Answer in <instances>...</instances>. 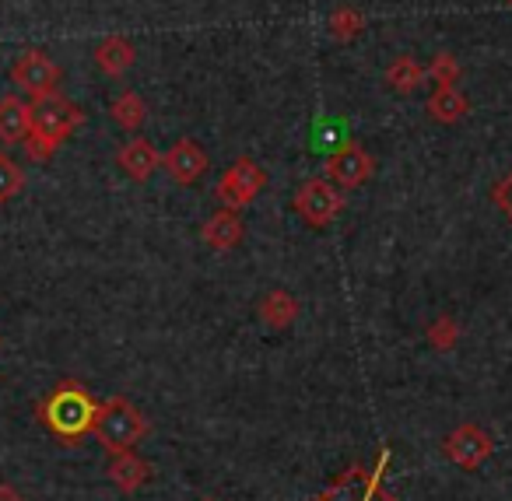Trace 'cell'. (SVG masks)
<instances>
[{"label":"cell","mask_w":512,"mask_h":501,"mask_svg":"<svg viewBox=\"0 0 512 501\" xmlns=\"http://www.w3.org/2000/svg\"><path fill=\"white\" fill-rule=\"evenodd\" d=\"M491 197H495V204L502 207V214L512 221V172L505 179H498L495 190H491Z\"/></svg>","instance_id":"d4e9b609"},{"label":"cell","mask_w":512,"mask_h":501,"mask_svg":"<svg viewBox=\"0 0 512 501\" xmlns=\"http://www.w3.org/2000/svg\"><path fill=\"white\" fill-rule=\"evenodd\" d=\"M327 29H330V36H334L337 43H351V39L362 36L365 18H362V11H355L351 4H341V8H337L334 15H330Z\"/></svg>","instance_id":"ffe728a7"},{"label":"cell","mask_w":512,"mask_h":501,"mask_svg":"<svg viewBox=\"0 0 512 501\" xmlns=\"http://www.w3.org/2000/svg\"><path fill=\"white\" fill-rule=\"evenodd\" d=\"M81 123H85L81 106H74V102L64 99L60 92H50V95H43V99H32V130L53 137V141L64 144Z\"/></svg>","instance_id":"277c9868"},{"label":"cell","mask_w":512,"mask_h":501,"mask_svg":"<svg viewBox=\"0 0 512 501\" xmlns=\"http://www.w3.org/2000/svg\"><path fill=\"white\" fill-rule=\"evenodd\" d=\"M207 169H211V158H207V151L200 148L197 141H190V137H179V141L165 151V172H169L179 186L200 183V179L207 176Z\"/></svg>","instance_id":"ba28073f"},{"label":"cell","mask_w":512,"mask_h":501,"mask_svg":"<svg viewBox=\"0 0 512 501\" xmlns=\"http://www.w3.org/2000/svg\"><path fill=\"white\" fill-rule=\"evenodd\" d=\"M372 169H376V162H372V155L358 141L341 144V148L327 158L330 183L341 186V190H358V186H365L372 176Z\"/></svg>","instance_id":"52a82bcc"},{"label":"cell","mask_w":512,"mask_h":501,"mask_svg":"<svg viewBox=\"0 0 512 501\" xmlns=\"http://www.w3.org/2000/svg\"><path fill=\"white\" fill-rule=\"evenodd\" d=\"M509 8H512V0H509Z\"/></svg>","instance_id":"4316f807"},{"label":"cell","mask_w":512,"mask_h":501,"mask_svg":"<svg viewBox=\"0 0 512 501\" xmlns=\"http://www.w3.org/2000/svg\"><path fill=\"white\" fill-rule=\"evenodd\" d=\"M425 78H428V67H421L414 57H397L390 67H386V85L400 95L418 92V88L425 85Z\"/></svg>","instance_id":"e0dca14e"},{"label":"cell","mask_w":512,"mask_h":501,"mask_svg":"<svg viewBox=\"0 0 512 501\" xmlns=\"http://www.w3.org/2000/svg\"><path fill=\"white\" fill-rule=\"evenodd\" d=\"M456 337H460V326H456L453 316H439L428 326V344H432L435 351H449V347L456 344Z\"/></svg>","instance_id":"7402d4cb"},{"label":"cell","mask_w":512,"mask_h":501,"mask_svg":"<svg viewBox=\"0 0 512 501\" xmlns=\"http://www.w3.org/2000/svg\"><path fill=\"white\" fill-rule=\"evenodd\" d=\"M390 452H383L372 473H348V480H341L337 487H330L320 501H393L390 494L379 491V473H383Z\"/></svg>","instance_id":"30bf717a"},{"label":"cell","mask_w":512,"mask_h":501,"mask_svg":"<svg viewBox=\"0 0 512 501\" xmlns=\"http://www.w3.org/2000/svg\"><path fill=\"white\" fill-rule=\"evenodd\" d=\"M200 235H204L207 249H214V253H228V249H235L242 242L239 214H235L232 207H218V211L204 221V232Z\"/></svg>","instance_id":"4fadbf2b"},{"label":"cell","mask_w":512,"mask_h":501,"mask_svg":"<svg viewBox=\"0 0 512 501\" xmlns=\"http://www.w3.org/2000/svg\"><path fill=\"white\" fill-rule=\"evenodd\" d=\"M134 60H137V50L123 36H109L95 46V67H99L106 78H123V74L134 67Z\"/></svg>","instance_id":"5bb4252c"},{"label":"cell","mask_w":512,"mask_h":501,"mask_svg":"<svg viewBox=\"0 0 512 501\" xmlns=\"http://www.w3.org/2000/svg\"><path fill=\"white\" fill-rule=\"evenodd\" d=\"M92 431L109 452H127L148 435V421H144V414L130 400L113 396V400L99 403V417H95Z\"/></svg>","instance_id":"7a4b0ae2"},{"label":"cell","mask_w":512,"mask_h":501,"mask_svg":"<svg viewBox=\"0 0 512 501\" xmlns=\"http://www.w3.org/2000/svg\"><path fill=\"white\" fill-rule=\"evenodd\" d=\"M116 165H120L123 176L134 179V183H148L158 172V165H162V158H158L155 144L144 141V137H134V141H127L116 151Z\"/></svg>","instance_id":"8fae6325"},{"label":"cell","mask_w":512,"mask_h":501,"mask_svg":"<svg viewBox=\"0 0 512 501\" xmlns=\"http://www.w3.org/2000/svg\"><path fill=\"white\" fill-rule=\"evenodd\" d=\"M442 449H446V456L453 459L456 466H463V470H477V466L491 456V438L484 435L477 424H460V428L446 438Z\"/></svg>","instance_id":"9c48e42d"},{"label":"cell","mask_w":512,"mask_h":501,"mask_svg":"<svg viewBox=\"0 0 512 501\" xmlns=\"http://www.w3.org/2000/svg\"><path fill=\"white\" fill-rule=\"evenodd\" d=\"M207 501H211V498H207Z\"/></svg>","instance_id":"83f0119b"},{"label":"cell","mask_w":512,"mask_h":501,"mask_svg":"<svg viewBox=\"0 0 512 501\" xmlns=\"http://www.w3.org/2000/svg\"><path fill=\"white\" fill-rule=\"evenodd\" d=\"M22 148H25V155H29L32 162H50V158L60 151V141H53V137H46V134H39V130H32V134L22 141Z\"/></svg>","instance_id":"603a6c76"},{"label":"cell","mask_w":512,"mask_h":501,"mask_svg":"<svg viewBox=\"0 0 512 501\" xmlns=\"http://www.w3.org/2000/svg\"><path fill=\"white\" fill-rule=\"evenodd\" d=\"M11 81H15L29 99H43V95L57 92L60 81H64V71H60V64L50 53L22 50L15 64H11Z\"/></svg>","instance_id":"3957f363"},{"label":"cell","mask_w":512,"mask_h":501,"mask_svg":"<svg viewBox=\"0 0 512 501\" xmlns=\"http://www.w3.org/2000/svg\"><path fill=\"white\" fill-rule=\"evenodd\" d=\"M0 501H25L22 494L15 491V487H8V484H0Z\"/></svg>","instance_id":"484cf974"},{"label":"cell","mask_w":512,"mask_h":501,"mask_svg":"<svg viewBox=\"0 0 512 501\" xmlns=\"http://www.w3.org/2000/svg\"><path fill=\"white\" fill-rule=\"evenodd\" d=\"M425 109H428V116H432L435 123H446V127H453V123H460L463 116H467L470 102L456 85H435V92L428 95Z\"/></svg>","instance_id":"9a60e30c"},{"label":"cell","mask_w":512,"mask_h":501,"mask_svg":"<svg viewBox=\"0 0 512 501\" xmlns=\"http://www.w3.org/2000/svg\"><path fill=\"white\" fill-rule=\"evenodd\" d=\"M109 113H113V120L120 123L123 130H137L144 123V116H148V106H144V99L137 92H123L113 99Z\"/></svg>","instance_id":"d6986e66"},{"label":"cell","mask_w":512,"mask_h":501,"mask_svg":"<svg viewBox=\"0 0 512 501\" xmlns=\"http://www.w3.org/2000/svg\"><path fill=\"white\" fill-rule=\"evenodd\" d=\"M428 78H432L435 85H456V81H460V64H456L453 53H439V57L432 60V67H428Z\"/></svg>","instance_id":"cb8c5ba5"},{"label":"cell","mask_w":512,"mask_h":501,"mask_svg":"<svg viewBox=\"0 0 512 501\" xmlns=\"http://www.w3.org/2000/svg\"><path fill=\"white\" fill-rule=\"evenodd\" d=\"M95 417H99V403L92 400L81 382H60L43 403H39V421L60 435L64 442H78L88 431L95 428Z\"/></svg>","instance_id":"6da1fadb"},{"label":"cell","mask_w":512,"mask_h":501,"mask_svg":"<svg viewBox=\"0 0 512 501\" xmlns=\"http://www.w3.org/2000/svg\"><path fill=\"white\" fill-rule=\"evenodd\" d=\"M260 319H264L271 330H288V326L299 319V298L288 295V291H267L264 302H260Z\"/></svg>","instance_id":"2e32d148"},{"label":"cell","mask_w":512,"mask_h":501,"mask_svg":"<svg viewBox=\"0 0 512 501\" xmlns=\"http://www.w3.org/2000/svg\"><path fill=\"white\" fill-rule=\"evenodd\" d=\"M148 463H144L137 452H116V459H113V466H109V477L116 480V487L120 491H137V487L148 480Z\"/></svg>","instance_id":"ac0fdd59"},{"label":"cell","mask_w":512,"mask_h":501,"mask_svg":"<svg viewBox=\"0 0 512 501\" xmlns=\"http://www.w3.org/2000/svg\"><path fill=\"white\" fill-rule=\"evenodd\" d=\"M264 186H267V172L260 169L253 158H235L232 169L221 176L214 197H218L221 207H232V211H239V207L253 204V200L264 193Z\"/></svg>","instance_id":"5b68a950"},{"label":"cell","mask_w":512,"mask_h":501,"mask_svg":"<svg viewBox=\"0 0 512 501\" xmlns=\"http://www.w3.org/2000/svg\"><path fill=\"white\" fill-rule=\"evenodd\" d=\"M22 190H25V169L8 151H0V204H11Z\"/></svg>","instance_id":"44dd1931"},{"label":"cell","mask_w":512,"mask_h":501,"mask_svg":"<svg viewBox=\"0 0 512 501\" xmlns=\"http://www.w3.org/2000/svg\"><path fill=\"white\" fill-rule=\"evenodd\" d=\"M32 134V102L18 95L0 99V144H22Z\"/></svg>","instance_id":"7c38bea8"},{"label":"cell","mask_w":512,"mask_h":501,"mask_svg":"<svg viewBox=\"0 0 512 501\" xmlns=\"http://www.w3.org/2000/svg\"><path fill=\"white\" fill-rule=\"evenodd\" d=\"M341 211H344V197L330 179H309V183H302L295 190V214L306 225L327 228Z\"/></svg>","instance_id":"8992f818"}]
</instances>
